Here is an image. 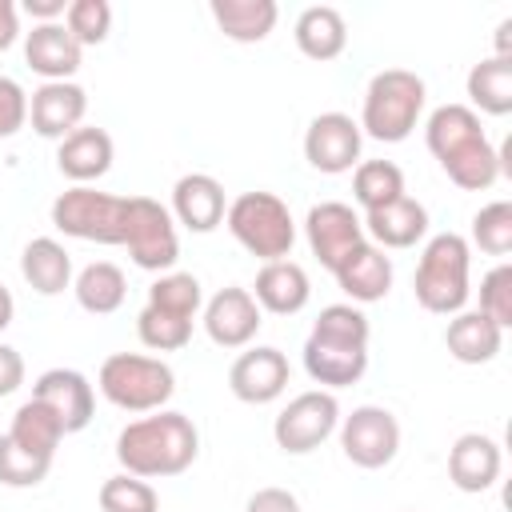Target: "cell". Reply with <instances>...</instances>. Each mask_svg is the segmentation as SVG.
I'll use <instances>...</instances> for the list:
<instances>
[{
  "label": "cell",
  "instance_id": "1",
  "mask_svg": "<svg viewBox=\"0 0 512 512\" xmlns=\"http://www.w3.org/2000/svg\"><path fill=\"white\" fill-rule=\"evenodd\" d=\"M200 456V432L184 412H156L140 416L116 436V460L128 476L140 480H164L192 468Z\"/></svg>",
  "mask_w": 512,
  "mask_h": 512
},
{
  "label": "cell",
  "instance_id": "2",
  "mask_svg": "<svg viewBox=\"0 0 512 512\" xmlns=\"http://www.w3.org/2000/svg\"><path fill=\"white\" fill-rule=\"evenodd\" d=\"M428 88L416 72L408 68H384L368 80L364 88V108H360V132L380 140V144H400L412 136L420 124Z\"/></svg>",
  "mask_w": 512,
  "mask_h": 512
},
{
  "label": "cell",
  "instance_id": "3",
  "mask_svg": "<svg viewBox=\"0 0 512 512\" xmlns=\"http://www.w3.org/2000/svg\"><path fill=\"white\" fill-rule=\"evenodd\" d=\"M468 264H472V248L464 236L456 232H440L424 244L416 276H412V292L416 304L432 316H456L468 304Z\"/></svg>",
  "mask_w": 512,
  "mask_h": 512
},
{
  "label": "cell",
  "instance_id": "4",
  "mask_svg": "<svg viewBox=\"0 0 512 512\" xmlns=\"http://www.w3.org/2000/svg\"><path fill=\"white\" fill-rule=\"evenodd\" d=\"M224 224L236 236V244L264 264L288 260V252L296 244V220L276 192H240L228 204Z\"/></svg>",
  "mask_w": 512,
  "mask_h": 512
},
{
  "label": "cell",
  "instance_id": "5",
  "mask_svg": "<svg viewBox=\"0 0 512 512\" xmlns=\"http://www.w3.org/2000/svg\"><path fill=\"white\" fill-rule=\"evenodd\" d=\"M96 388L120 412H160L172 400V392H176V376L156 356L116 352V356H108L100 364Z\"/></svg>",
  "mask_w": 512,
  "mask_h": 512
},
{
  "label": "cell",
  "instance_id": "6",
  "mask_svg": "<svg viewBox=\"0 0 512 512\" xmlns=\"http://www.w3.org/2000/svg\"><path fill=\"white\" fill-rule=\"evenodd\" d=\"M124 224H128V196L96 192L92 184H72L52 200V228L72 240L124 244Z\"/></svg>",
  "mask_w": 512,
  "mask_h": 512
},
{
  "label": "cell",
  "instance_id": "7",
  "mask_svg": "<svg viewBox=\"0 0 512 512\" xmlns=\"http://www.w3.org/2000/svg\"><path fill=\"white\" fill-rule=\"evenodd\" d=\"M120 248H128L136 268L168 272L180 256L172 212L152 196H128V224H124V244Z\"/></svg>",
  "mask_w": 512,
  "mask_h": 512
},
{
  "label": "cell",
  "instance_id": "8",
  "mask_svg": "<svg viewBox=\"0 0 512 512\" xmlns=\"http://www.w3.org/2000/svg\"><path fill=\"white\" fill-rule=\"evenodd\" d=\"M340 424V404L328 388H312V392H300L296 400H288V408L276 416L272 424V436H276V448L288 452V456H308L316 452Z\"/></svg>",
  "mask_w": 512,
  "mask_h": 512
},
{
  "label": "cell",
  "instance_id": "9",
  "mask_svg": "<svg viewBox=\"0 0 512 512\" xmlns=\"http://www.w3.org/2000/svg\"><path fill=\"white\" fill-rule=\"evenodd\" d=\"M336 428H340V448H344V456H348L356 468H364V472H376V468L392 464L396 452H400V424H396V416H392L388 408H380V404H360V408H352V416H344Z\"/></svg>",
  "mask_w": 512,
  "mask_h": 512
},
{
  "label": "cell",
  "instance_id": "10",
  "mask_svg": "<svg viewBox=\"0 0 512 512\" xmlns=\"http://www.w3.org/2000/svg\"><path fill=\"white\" fill-rule=\"evenodd\" d=\"M360 144L364 132L348 112H320L304 132V160L324 176H340L360 164Z\"/></svg>",
  "mask_w": 512,
  "mask_h": 512
},
{
  "label": "cell",
  "instance_id": "11",
  "mask_svg": "<svg viewBox=\"0 0 512 512\" xmlns=\"http://www.w3.org/2000/svg\"><path fill=\"white\" fill-rule=\"evenodd\" d=\"M292 380V368H288V356L280 348H248L232 360L228 368V388L240 404H272L276 396H284Z\"/></svg>",
  "mask_w": 512,
  "mask_h": 512
},
{
  "label": "cell",
  "instance_id": "12",
  "mask_svg": "<svg viewBox=\"0 0 512 512\" xmlns=\"http://www.w3.org/2000/svg\"><path fill=\"white\" fill-rule=\"evenodd\" d=\"M304 236H308L312 256H316L328 272L344 260V252H352L360 240H368L360 216L352 212V204H340V200L316 204V208L308 212V220H304Z\"/></svg>",
  "mask_w": 512,
  "mask_h": 512
},
{
  "label": "cell",
  "instance_id": "13",
  "mask_svg": "<svg viewBox=\"0 0 512 512\" xmlns=\"http://www.w3.org/2000/svg\"><path fill=\"white\" fill-rule=\"evenodd\" d=\"M264 324L260 304L252 300L248 288H220L208 304H204V332L216 348H244L256 340Z\"/></svg>",
  "mask_w": 512,
  "mask_h": 512
},
{
  "label": "cell",
  "instance_id": "14",
  "mask_svg": "<svg viewBox=\"0 0 512 512\" xmlns=\"http://www.w3.org/2000/svg\"><path fill=\"white\" fill-rule=\"evenodd\" d=\"M32 400L52 408L56 420L64 424V432L88 428L92 412H96V392H92L88 376L76 372V368H48V372H40L36 384H32Z\"/></svg>",
  "mask_w": 512,
  "mask_h": 512
},
{
  "label": "cell",
  "instance_id": "15",
  "mask_svg": "<svg viewBox=\"0 0 512 512\" xmlns=\"http://www.w3.org/2000/svg\"><path fill=\"white\" fill-rule=\"evenodd\" d=\"M84 112H88V96H84V88L72 84V80H48V84H40V88L32 92V100H28V120H32V128H36L44 140H64V136H72V132L80 128Z\"/></svg>",
  "mask_w": 512,
  "mask_h": 512
},
{
  "label": "cell",
  "instance_id": "16",
  "mask_svg": "<svg viewBox=\"0 0 512 512\" xmlns=\"http://www.w3.org/2000/svg\"><path fill=\"white\" fill-rule=\"evenodd\" d=\"M332 276H336L340 292L352 296V304H376L392 288V260L372 240H360L352 252H344V260L332 268Z\"/></svg>",
  "mask_w": 512,
  "mask_h": 512
},
{
  "label": "cell",
  "instance_id": "17",
  "mask_svg": "<svg viewBox=\"0 0 512 512\" xmlns=\"http://www.w3.org/2000/svg\"><path fill=\"white\" fill-rule=\"evenodd\" d=\"M228 200H224V184L208 172H188L176 180L172 188V216L188 228V232H212L224 224Z\"/></svg>",
  "mask_w": 512,
  "mask_h": 512
},
{
  "label": "cell",
  "instance_id": "18",
  "mask_svg": "<svg viewBox=\"0 0 512 512\" xmlns=\"http://www.w3.org/2000/svg\"><path fill=\"white\" fill-rule=\"evenodd\" d=\"M500 476V444L484 432H464L448 448V480L460 492H488Z\"/></svg>",
  "mask_w": 512,
  "mask_h": 512
},
{
  "label": "cell",
  "instance_id": "19",
  "mask_svg": "<svg viewBox=\"0 0 512 512\" xmlns=\"http://www.w3.org/2000/svg\"><path fill=\"white\" fill-rule=\"evenodd\" d=\"M80 44L72 40V32L64 28V20L56 24H32V32L24 36V60L36 76L48 80H68L80 68Z\"/></svg>",
  "mask_w": 512,
  "mask_h": 512
},
{
  "label": "cell",
  "instance_id": "20",
  "mask_svg": "<svg viewBox=\"0 0 512 512\" xmlns=\"http://www.w3.org/2000/svg\"><path fill=\"white\" fill-rule=\"evenodd\" d=\"M364 236H372L376 248H416L428 232V208L412 196H400L376 212H364Z\"/></svg>",
  "mask_w": 512,
  "mask_h": 512
},
{
  "label": "cell",
  "instance_id": "21",
  "mask_svg": "<svg viewBox=\"0 0 512 512\" xmlns=\"http://www.w3.org/2000/svg\"><path fill=\"white\" fill-rule=\"evenodd\" d=\"M308 296H312V284H308V272L296 260H272L256 272L252 300L260 304V312L296 316L308 304Z\"/></svg>",
  "mask_w": 512,
  "mask_h": 512
},
{
  "label": "cell",
  "instance_id": "22",
  "mask_svg": "<svg viewBox=\"0 0 512 512\" xmlns=\"http://www.w3.org/2000/svg\"><path fill=\"white\" fill-rule=\"evenodd\" d=\"M56 168L72 184H92L112 168V136L104 128H76L56 148Z\"/></svg>",
  "mask_w": 512,
  "mask_h": 512
},
{
  "label": "cell",
  "instance_id": "23",
  "mask_svg": "<svg viewBox=\"0 0 512 512\" xmlns=\"http://www.w3.org/2000/svg\"><path fill=\"white\" fill-rule=\"evenodd\" d=\"M304 372L324 388H348L368 372V348H348V344H328V340L308 336Z\"/></svg>",
  "mask_w": 512,
  "mask_h": 512
},
{
  "label": "cell",
  "instance_id": "24",
  "mask_svg": "<svg viewBox=\"0 0 512 512\" xmlns=\"http://www.w3.org/2000/svg\"><path fill=\"white\" fill-rule=\"evenodd\" d=\"M444 344L460 364H488L504 348V328L492 324L484 312H456L444 328Z\"/></svg>",
  "mask_w": 512,
  "mask_h": 512
},
{
  "label": "cell",
  "instance_id": "25",
  "mask_svg": "<svg viewBox=\"0 0 512 512\" xmlns=\"http://www.w3.org/2000/svg\"><path fill=\"white\" fill-rule=\"evenodd\" d=\"M20 276L28 280L32 292L56 296V292H64V288L72 284V256L64 252L60 240L36 236V240H28L24 252H20Z\"/></svg>",
  "mask_w": 512,
  "mask_h": 512
},
{
  "label": "cell",
  "instance_id": "26",
  "mask_svg": "<svg viewBox=\"0 0 512 512\" xmlns=\"http://www.w3.org/2000/svg\"><path fill=\"white\" fill-rule=\"evenodd\" d=\"M296 48L308 60H336L348 48V24L332 4H312L296 16Z\"/></svg>",
  "mask_w": 512,
  "mask_h": 512
},
{
  "label": "cell",
  "instance_id": "27",
  "mask_svg": "<svg viewBox=\"0 0 512 512\" xmlns=\"http://www.w3.org/2000/svg\"><path fill=\"white\" fill-rule=\"evenodd\" d=\"M276 0H212L216 28L236 44H260L276 28Z\"/></svg>",
  "mask_w": 512,
  "mask_h": 512
},
{
  "label": "cell",
  "instance_id": "28",
  "mask_svg": "<svg viewBox=\"0 0 512 512\" xmlns=\"http://www.w3.org/2000/svg\"><path fill=\"white\" fill-rule=\"evenodd\" d=\"M468 100L480 116H508L512 112V56H488L468 72Z\"/></svg>",
  "mask_w": 512,
  "mask_h": 512
},
{
  "label": "cell",
  "instance_id": "29",
  "mask_svg": "<svg viewBox=\"0 0 512 512\" xmlns=\"http://www.w3.org/2000/svg\"><path fill=\"white\" fill-rule=\"evenodd\" d=\"M480 136H484L480 116H476L468 104H440V108L428 116V124H424V140H428V152H432L436 160L452 156L456 148H464V144H472V140H480Z\"/></svg>",
  "mask_w": 512,
  "mask_h": 512
},
{
  "label": "cell",
  "instance_id": "30",
  "mask_svg": "<svg viewBox=\"0 0 512 512\" xmlns=\"http://www.w3.org/2000/svg\"><path fill=\"white\" fill-rule=\"evenodd\" d=\"M72 292H76V304H80L84 312H92V316H108V312H116V308L124 304V296H128V280H124V272H120L112 260H96V264L80 268Z\"/></svg>",
  "mask_w": 512,
  "mask_h": 512
},
{
  "label": "cell",
  "instance_id": "31",
  "mask_svg": "<svg viewBox=\"0 0 512 512\" xmlns=\"http://www.w3.org/2000/svg\"><path fill=\"white\" fill-rule=\"evenodd\" d=\"M440 168H444V176H448L456 188H464V192H484V188H492V184L500 180V160H496V148L488 144V136H480V140L456 148L452 156L440 160Z\"/></svg>",
  "mask_w": 512,
  "mask_h": 512
},
{
  "label": "cell",
  "instance_id": "32",
  "mask_svg": "<svg viewBox=\"0 0 512 512\" xmlns=\"http://www.w3.org/2000/svg\"><path fill=\"white\" fill-rule=\"evenodd\" d=\"M8 436L20 444V448H28V452H36V456H56V448H60V440L68 436L64 432V424L56 420V412L52 408H44L40 400H24L20 408H16V416H12V428H8Z\"/></svg>",
  "mask_w": 512,
  "mask_h": 512
},
{
  "label": "cell",
  "instance_id": "33",
  "mask_svg": "<svg viewBox=\"0 0 512 512\" xmlns=\"http://www.w3.org/2000/svg\"><path fill=\"white\" fill-rule=\"evenodd\" d=\"M352 196H356V204L364 212H376V208L408 196L404 192V172L392 160H364L352 172Z\"/></svg>",
  "mask_w": 512,
  "mask_h": 512
},
{
  "label": "cell",
  "instance_id": "34",
  "mask_svg": "<svg viewBox=\"0 0 512 512\" xmlns=\"http://www.w3.org/2000/svg\"><path fill=\"white\" fill-rule=\"evenodd\" d=\"M148 304L160 308V312L196 320V312H200V304H204V292H200V280H196L192 272H160V276L148 284Z\"/></svg>",
  "mask_w": 512,
  "mask_h": 512
},
{
  "label": "cell",
  "instance_id": "35",
  "mask_svg": "<svg viewBox=\"0 0 512 512\" xmlns=\"http://www.w3.org/2000/svg\"><path fill=\"white\" fill-rule=\"evenodd\" d=\"M368 316L356 308V304H328L320 308L316 324L308 336L316 340H328V344H348V348H368Z\"/></svg>",
  "mask_w": 512,
  "mask_h": 512
},
{
  "label": "cell",
  "instance_id": "36",
  "mask_svg": "<svg viewBox=\"0 0 512 512\" xmlns=\"http://www.w3.org/2000/svg\"><path fill=\"white\" fill-rule=\"evenodd\" d=\"M136 336H140V344L152 348V352H176V348H184V344L192 340V320L144 304L140 316H136Z\"/></svg>",
  "mask_w": 512,
  "mask_h": 512
},
{
  "label": "cell",
  "instance_id": "37",
  "mask_svg": "<svg viewBox=\"0 0 512 512\" xmlns=\"http://www.w3.org/2000/svg\"><path fill=\"white\" fill-rule=\"evenodd\" d=\"M100 512H160V496L140 476H108L100 484Z\"/></svg>",
  "mask_w": 512,
  "mask_h": 512
},
{
  "label": "cell",
  "instance_id": "38",
  "mask_svg": "<svg viewBox=\"0 0 512 512\" xmlns=\"http://www.w3.org/2000/svg\"><path fill=\"white\" fill-rule=\"evenodd\" d=\"M472 244L488 256L512 252V204L508 200H492L472 216Z\"/></svg>",
  "mask_w": 512,
  "mask_h": 512
},
{
  "label": "cell",
  "instance_id": "39",
  "mask_svg": "<svg viewBox=\"0 0 512 512\" xmlns=\"http://www.w3.org/2000/svg\"><path fill=\"white\" fill-rule=\"evenodd\" d=\"M48 468H52L48 456H36V452L20 448L8 432L0 436V484H8V488H36L48 476Z\"/></svg>",
  "mask_w": 512,
  "mask_h": 512
},
{
  "label": "cell",
  "instance_id": "40",
  "mask_svg": "<svg viewBox=\"0 0 512 512\" xmlns=\"http://www.w3.org/2000/svg\"><path fill=\"white\" fill-rule=\"evenodd\" d=\"M64 28L72 32V40L80 48L104 44L112 32V4L108 0H72L64 12Z\"/></svg>",
  "mask_w": 512,
  "mask_h": 512
},
{
  "label": "cell",
  "instance_id": "41",
  "mask_svg": "<svg viewBox=\"0 0 512 512\" xmlns=\"http://www.w3.org/2000/svg\"><path fill=\"white\" fill-rule=\"evenodd\" d=\"M476 312H484L500 328L512 324V264H496L480 280V308Z\"/></svg>",
  "mask_w": 512,
  "mask_h": 512
},
{
  "label": "cell",
  "instance_id": "42",
  "mask_svg": "<svg viewBox=\"0 0 512 512\" xmlns=\"http://www.w3.org/2000/svg\"><path fill=\"white\" fill-rule=\"evenodd\" d=\"M24 124H28V92L12 76H0V140L16 136Z\"/></svg>",
  "mask_w": 512,
  "mask_h": 512
},
{
  "label": "cell",
  "instance_id": "43",
  "mask_svg": "<svg viewBox=\"0 0 512 512\" xmlns=\"http://www.w3.org/2000/svg\"><path fill=\"white\" fill-rule=\"evenodd\" d=\"M244 512H300V500L288 488H256Z\"/></svg>",
  "mask_w": 512,
  "mask_h": 512
},
{
  "label": "cell",
  "instance_id": "44",
  "mask_svg": "<svg viewBox=\"0 0 512 512\" xmlns=\"http://www.w3.org/2000/svg\"><path fill=\"white\" fill-rule=\"evenodd\" d=\"M24 384V356L12 344H0V396H12Z\"/></svg>",
  "mask_w": 512,
  "mask_h": 512
},
{
  "label": "cell",
  "instance_id": "45",
  "mask_svg": "<svg viewBox=\"0 0 512 512\" xmlns=\"http://www.w3.org/2000/svg\"><path fill=\"white\" fill-rule=\"evenodd\" d=\"M20 36V12L12 0H0V52H8Z\"/></svg>",
  "mask_w": 512,
  "mask_h": 512
},
{
  "label": "cell",
  "instance_id": "46",
  "mask_svg": "<svg viewBox=\"0 0 512 512\" xmlns=\"http://www.w3.org/2000/svg\"><path fill=\"white\" fill-rule=\"evenodd\" d=\"M24 12H28L36 24H56V20L68 12V4H64V0H24Z\"/></svg>",
  "mask_w": 512,
  "mask_h": 512
},
{
  "label": "cell",
  "instance_id": "47",
  "mask_svg": "<svg viewBox=\"0 0 512 512\" xmlns=\"http://www.w3.org/2000/svg\"><path fill=\"white\" fill-rule=\"evenodd\" d=\"M12 316H16V300H12V292L0 284V332L12 324Z\"/></svg>",
  "mask_w": 512,
  "mask_h": 512
},
{
  "label": "cell",
  "instance_id": "48",
  "mask_svg": "<svg viewBox=\"0 0 512 512\" xmlns=\"http://www.w3.org/2000/svg\"><path fill=\"white\" fill-rule=\"evenodd\" d=\"M512 20H500V28H496V56H512Z\"/></svg>",
  "mask_w": 512,
  "mask_h": 512
}]
</instances>
